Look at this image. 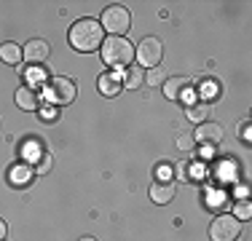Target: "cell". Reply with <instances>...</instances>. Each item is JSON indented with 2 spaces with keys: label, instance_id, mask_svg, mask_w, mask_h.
I'll use <instances>...</instances> for the list:
<instances>
[{
  "label": "cell",
  "instance_id": "cell-1",
  "mask_svg": "<svg viewBox=\"0 0 252 241\" xmlns=\"http://www.w3.org/2000/svg\"><path fill=\"white\" fill-rule=\"evenodd\" d=\"M102 38H105V30L94 19H81L70 30V43L75 51H97V48H102Z\"/></svg>",
  "mask_w": 252,
  "mask_h": 241
},
{
  "label": "cell",
  "instance_id": "cell-2",
  "mask_svg": "<svg viewBox=\"0 0 252 241\" xmlns=\"http://www.w3.org/2000/svg\"><path fill=\"white\" fill-rule=\"evenodd\" d=\"M99 51H102V62L107 67H129L131 59H134V46L126 38H116V35H110Z\"/></svg>",
  "mask_w": 252,
  "mask_h": 241
},
{
  "label": "cell",
  "instance_id": "cell-3",
  "mask_svg": "<svg viewBox=\"0 0 252 241\" xmlns=\"http://www.w3.org/2000/svg\"><path fill=\"white\" fill-rule=\"evenodd\" d=\"M102 30H107L110 35H116V38H124V32H129L131 27V14L126 5H107L105 14H102Z\"/></svg>",
  "mask_w": 252,
  "mask_h": 241
},
{
  "label": "cell",
  "instance_id": "cell-4",
  "mask_svg": "<svg viewBox=\"0 0 252 241\" xmlns=\"http://www.w3.org/2000/svg\"><path fill=\"white\" fill-rule=\"evenodd\" d=\"M242 233V220H236L233 214H220L209 225V239L212 241H236Z\"/></svg>",
  "mask_w": 252,
  "mask_h": 241
},
{
  "label": "cell",
  "instance_id": "cell-5",
  "mask_svg": "<svg viewBox=\"0 0 252 241\" xmlns=\"http://www.w3.org/2000/svg\"><path fill=\"white\" fill-rule=\"evenodd\" d=\"M75 94H78V89L70 78H51L46 83V96L51 102H57V105H70L75 99Z\"/></svg>",
  "mask_w": 252,
  "mask_h": 241
},
{
  "label": "cell",
  "instance_id": "cell-6",
  "mask_svg": "<svg viewBox=\"0 0 252 241\" xmlns=\"http://www.w3.org/2000/svg\"><path fill=\"white\" fill-rule=\"evenodd\" d=\"M137 59H140V67H156V64L161 62V57H164V46H161L158 38H145L140 46L134 48Z\"/></svg>",
  "mask_w": 252,
  "mask_h": 241
},
{
  "label": "cell",
  "instance_id": "cell-7",
  "mask_svg": "<svg viewBox=\"0 0 252 241\" xmlns=\"http://www.w3.org/2000/svg\"><path fill=\"white\" fill-rule=\"evenodd\" d=\"M193 140H199L201 145H218L220 140H223V126L220 123H212V120H204V123H199V129H196V137Z\"/></svg>",
  "mask_w": 252,
  "mask_h": 241
},
{
  "label": "cell",
  "instance_id": "cell-8",
  "mask_svg": "<svg viewBox=\"0 0 252 241\" xmlns=\"http://www.w3.org/2000/svg\"><path fill=\"white\" fill-rule=\"evenodd\" d=\"M16 105L25 107V110H35V107H40V94H38V89L30 86V83L19 86V91H16Z\"/></svg>",
  "mask_w": 252,
  "mask_h": 241
},
{
  "label": "cell",
  "instance_id": "cell-9",
  "mask_svg": "<svg viewBox=\"0 0 252 241\" xmlns=\"http://www.w3.org/2000/svg\"><path fill=\"white\" fill-rule=\"evenodd\" d=\"M190 89L188 78H169L164 81V96L166 99H185V91Z\"/></svg>",
  "mask_w": 252,
  "mask_h": 241
},
{
  "label": "cell",
  "instance_id": "cell-10",
  "mask_svg": "<svg viewBox=\"0 0 252 241\" xmlns=\"http://www.w3.org/2000/svg\"><path fill=\"white\" fill-rule=\"evenodd\" d=\"M22 54H25L27 62H46V57H49V43H46V40H30V43L22 48Z\"/></svg>",
  "mask_w": 252,
  "mask_h": 241
},
{
  "label": "cell",
  "instance_id": "cell-11",
  "mask_svg": "<svg viewBox=\"0 0 252 241\" xmlns=\"http://www.w3.org/2000/svg\"><path fill=\"white\" fill-rule=\"evenodd\" d=\"M151 198L156 204H169L172 198H175V182H164V180L153 182L151 185Z\"/></svg>",
  "mask_w": 252,
  "mask_h": 241
},
{
  "label": "cell",
  "instance_id": "cell-12",
  "mask_svg": "<svg viewBox=\"0 0 252 241\" xmlns=\"http://www.w3.org/2000/svg\"><path fill=\"white\" fill-rule=\"evenodd\" d=\"M97 86H99V94H105V96H116V94H121L124 83L118 81V75H113V72H105V75H99Z\"/></svg>",
  "mask_w": 252,
  "mask_h": 241
},
{
  "label": "cell",
  "instance_id": "cell-13",
  "mask_svg": "<svg viewBox=\"0 0 252 241\" xmlns=\"http://www.w3.org/2000/svg\"><path fill=\"white\" fill-rule=\"evenodd\" d=\"M22 46H16V43H3L0 46V59H3L5 64H19L22 62Z\"/></svg>",
  "mask_w": 252,
  "mask_h": 241
},
{
  "label": "cell",
  "instance_id": "cell-14",
  "mask_svg": "<svg viewBox=\"0 0 252 241\" xmlns=\"http://www.w3.org/2000/svg\"><path fill=\"white\" fill-rule=\"evenodd\" d=\"M124 83L129 89H140L142 83H145V70L137 67V64H129V70L124 72Z\"/></svg>",
  "mask_w": 252,
  "mask_h": 241
},
{
  "label": "cell",
  "instance_id": "cell-15",
  "mask_svg": "<svg viewBox=\"0 0 252 241\" xmlns=\"http://www.w3.org/2000/svg\"><path fill=\"white\" fill-rule=\"evenodd\" d=\"M30 180H32V169L27 164L11 169V185H30Z\"/></svg>",
  "mask_w": 252,
  "mask_h": 241
},
{
  "label": "cell",
  "instance_id": "cell-16",
  "mask_svg": "<svg viewBox=\"0 0 252 241\" xmlns=\"http://www.w3.org/2000/svg\"><path fill=\"white\" fill-rule=\"evenodd\" d=\"M204 116H207V107L204 105H190L188 107V118L196 120V123H204Z\"/></svg>",
  "mask_w": 252,
  "mask_h": 241
},
{
  "label": "cell",
  "instance_id": "cell-17",
  "mask_svg": "<svg viewBox=\"0 0 252 241\" xmlns=\"http://www.w3.org/2000/svg\"><path fill=\"white\" fill-rule=\"evenodd\" d=\"M250 214H252V204L250 201H239L233 217H236V220H250Z\"/></svg>",
  "mask_w": 252,
  "mask_h": 241
},
{
  "label": "cell",
  "instance_id": "cell-18",
  "mask_svg": "<svg viewBox=\"0 0 252 241\" xmlns=\"http://www.w3.org/2000/svg\"><path fill=\"white\" fill-rule=\"evenodd\" d=\"M193 134H180L177 137V150H183V153H188V150H193Z\"/></svg>",
  "mask_w": 252,
  "mask_h": 241
},
{
  "label": "cell",
  "instance_id": "cell-19",
  "mask_svg": "<svg viewBox=\"0 0 252 241\" xmlns=\"http://www.w3.org/2000/svg\"><path fill=\"white\" fill-rule=\"evenodd\" d=\"M49 169H51V155H49V153H40V155H38V164H35V172L46 174Z\"/></svg>",
  "mask_w": 252,
  "mask_h": 241
},
{
  "label": "cell",
  "instance_id": "cell-20",
  "mask_svg": "<svg viewBox=\"0 0 252 241\" xmlns=\"http://www.w3.org/2000/svg\"><path fill=\"white\" fill-rule=\"evenodd\" d=\"M145 81L151 83V86H158V83H164L166 78H164V70H156V67H151V72L145 75Z\"/></svg>",
  "mask_w": 252,
  "mask_h": 241
},
{
  "label": "cell",
  "instance_id": "cell-21",
  "mask_svg": "<svg viewBox=\"0 0 252 241\" xmlns=\"http://www.w3.org/2000/svg\"><path fill=\"white\" fill-rule=\"evenodd\" d=\"M175 172H177L180 180H190V177H188V172H190L188 164H175Z\"/></svg>",
  "mask_w": 252,
  "mask_h": 241
},
{
  "label": "cell",
  "instance_id": "cell-22",
  "mask_svg": "<svg viewBox=\"0 0 252 241\" xmlns=\"http://www.w3.org/2000/svg\"><path fill=\"white\" fill-rule=\"evenodd\" d=\"M40 118H46V120H54V118H57V116H54V110H51V107H46V110L40 113Z\"/></svg>",
  "mask_w": 252,
  "mask_h": 241
},
{
  "label": "cell",
  "instance_id": "cell-23",
  "mask_svg": "<svg viewBox=\"0 0 252 241\" xmlns=\"http://www.w3.org/2000/svg\"><path fill=\"white\" fill-rule=\"evenodd\" d=\"M242 131H244V134H242V137H244V140H247V142H250V123H244V129H242Z\"/></svg>",
  "mask_w": 252,
  "mask_h": 241
},
{
  "label": "cell",
  "instance_id": "cell-24",
  "mask_svg": "<svg viewBox=\"0 0 252 241\" xmlns=\"http://www.w3.org/2000/svg\"><path fill=\"white\" fill-rule=\"evenodd\" d=\"M3 239H5V222L0 220V241H3Z\"/></svg>",
  "mask_w": 252,
  "mask_h": 241
},
{
  "label": "cell",
  "instance_id": "cell-25",
  "mask_svg": "<svg viewBox=\"0 0 252 241\" xmlns=\"http://www.w3.org/2000/svg\"><path fill=\"white\" fill-rule=\"evenodd\" d=\"M78 241H97V239H92V236H83V239H78Z\"/></svg>",
  "mask_w": 252,
  "mask_h": 241
}]
</instances>
